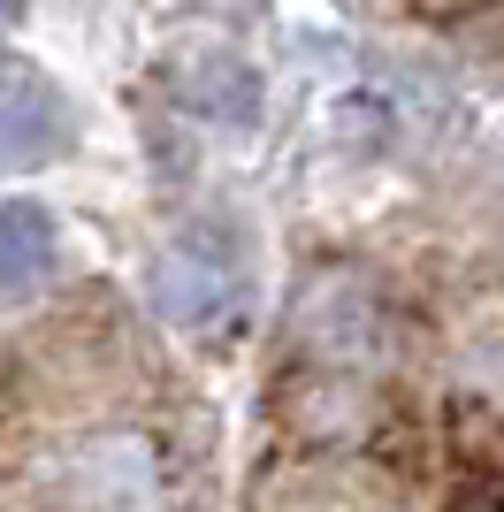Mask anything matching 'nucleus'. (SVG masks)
I'll return each instance as SVG.
<instances>
[{
	"label": "nucleus",
	"instance_id": "f257e3e1",
	"mask_svg": "<svg viewBox=\"0 0 504 512\" xmlns=\"http://www.w3.org/2000/svg\"><path fill=\"white\" fill-rule=\"evenodd\" d=\"M69 490L84 512H161V451L138 428H100L69 451Z\"/></svg>",
	"mask_w": 504,
	"mask_h": 512
},
{
	"label": "nucleus",
	"instance_id": "f03ea898",
	"mask_svg": "<svg viewBox=\"0 0 504 512\" xmlns=\"http://www.w3.org/2000/svg\"><path fill=\"white\" fill-rule=\"evenodd\" d=\"M69 146V107L39 69L0 54V169H46Z\"/></svg>",
	"mask_w": 504,
	"mask_h": 512
},
{
	"label": "nucleus",
	"instance_id": "7ed1b4c3",
	"mask_svg": "<svg viewBox=\"0 0 504 512\" xmlns=\"http://www.w3.org/2000/svg\"><path fill=\"white\" fill-rule=\"evenodd\" d=\"M153 299L176 329H222L237 314V268L214 245H168L153 260Z\"/></svg>",
	"mask_w": 504,
	"mask_h": 512
},
{
	"label": "nucleus",
	"instance_id": "20e7f679",
	"mask_svg": "<svg viewBox=\"0 0 504 512\" xmlns=\"http://www.w3.org/2000/svg\"><path fill=\"white\" fill-rule=\"evenodd\" d=\"M168 85H176V100H184L191 115H214V123H252V115H260V77H252V62H237L222 46L184 54V62L168 69Z\"/></svg>",
	"mask_w": 504,
	"mask_h": 512
},
{
	"label": "nucleus",
	"instance_id": "39448f33",
	"mask_svg": "<svg viewBox=\"0 0 504 512\" xmlns=\"http://www.w3.org/2000/svg\"><path fill=\"white\" fill-rule=\"evenodd\" d=\"M62 260V230H54V207L39 199H0V299H23L39 291Z\"/></svg>",
	"mask_w": 504,
	"mask_h": 512
},
{
	"label": "nucleus",
	"instance_id": "423d86ee",
	"mask_svg": "<svg viewBox=\"0 0 504 512\" xmlns=\"http://www.w3.org/2000/svg\"><path fill=\"white\" fill-rule=\"evenodd\" d=\"M306 337L321 344V352H367V344L382 337V314H375V299L359 291V283H321L314 299H306Z\"/></svg>",
	"mask_w": 504,
	"mask_h": 512
}]
</instances>
